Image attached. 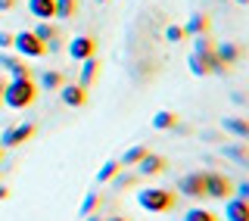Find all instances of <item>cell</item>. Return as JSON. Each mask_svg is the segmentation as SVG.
I'll use <instances>...</instances> for the list:
<instances>
[{"label": "cell", "instance_id": "6da1fadb", "mask_svg": "<svg viewBox=\"0 0 249 221\" xmlns=\"http://www.w3.org/2000/svg\"><path fill=\"white\" fill-rule=\"evenodd\" d=\"M35 100H37V84L31 78H6V84H3L6 109H28Z\"/></svg>", "mask_w": 249, "mask_h": 221}, {"label": "cell", "instance_id": "7a4b0ae2", "mask_svg": "<svg viewBox=\"0 0 249 221\" xmlns=\"http://www.w3.org/2000/svg\"><path fill=\"white\" fill-rule=\"evenodd\" d=\"M175 203H178L175 190H168V187H143V190H137V206L143 212H153V215L171 212Z\"/></svg>", "mask_w": 249, "mask_h": 221}, {"label": "cell", "instance_id": "3957f363", "mask_svg": "<svg viewBox=\"0 0 249 221\" xmlns=\"http://www.w3.org/2000/svg\"><path fill=\"white\" fill-rule=\"evenodd\" d=\"M187 69H190L196 78H206V75H224L228 72V66H221L215 56V50L212 53H193L190 50V56H187Z\"/></svg>", "mask_w": 249, "mask_h": 221}, {"label": "cell", "instance_id": "277c9868", "mask_svg": "<svg viewBox=\"0 0 249 221\" xmlns=\"http://www.w3.org/2000/svg\"><path fill=\"white\" fill-rule=\"evenodd\" d=\"M13 50H16V56H22V59H41L47 53V44L37 41L35 31H16L13 35Z\"/></svg>", "mask_w": 249, "mask_h": 221}, {"label": "cell", "instance_id": "5b68a950", "mask_svg": "<svg viewBox=\"0 0 249 221\" xmlns=\"http://www.w3.org/2000/svg\"><path fill=\"white\" fill-rule=\"evenodd\" d=\"M202 184H206V196L209 200H228L233 184L224 171H202Z\"/></svg>", "mask_w": 249, "mask_h": 221}, {"label": "cell", "instance_id": "8992f818", "mask_svg": "<svg viewBox=\"0 0 249 221\" xmlns=\"http://www.w3.org/2000/svg\"><path fill=\"white\" fill-rule=\"evenodd\" d=\"M178 193L187 200H206V184H202V171H187L178 178Z\"/></svg>", "mask_w": 249, "mask_h": 221}, {"label": "cell", "instance_id": "52a82bcc", "mask_svg": "<svg viewBox=\"0 0 249 221\" xmlns=\"http://www.w3.org/2000/svg\"><path fill=\"white\" fill-rule=\"evenodd\" d=\"M35 137V125L25 122V125H13V128H6L3 134H0V147L3 149H13V147H19V144H25V140Z\"/></svg>", "mask_w": 249, "mask_h": 221}, {"label": "cell", "instance_id": "ba28073f", "mask_svg": "<svg viewBox=\"0 0 249 221\" xmlns=\"http://www.w3.org/2000/svg\"><path fill=\"white\" fill-rule=\"evenodd\" d=\"M69 56H72L75 62H84V59H90V56H97V41H93L90 35H78L69 41Z\"/></svg>", "mask_w": 249, "mask_h": 221}, {"label": "cell", "instance_id": "9c48e42d", "mask_svg": "<svg viewBox=\"0 0 249 221\" xmlns=\"http://www.w3.org/2000/svg\"><path fill=\"white\" fill-rule=\"evenodd\" d=\"M59 97H62V103H66V106L81 109L84 103H88V88H81L78 81H66L59 88Z\"/></svg>", "mask_w": 249, "mask_h": 221}, {"label": "cell", "instance_id": "30bf717a", "mask_svg": "<svg viewBox=\"0 0 249 221\" xmlns=\"http://www.w3.org/2000/svg\"><path fill=\"white\" fill-rule=\"evenodd\" d=\"M0 69H3L6 75H13V78H31L28 62L22 56H16V53H0Z\"/></svg>", "mask_w": 249, "mask_h": 221}, {"label": "cell", "instance_id": "8fae6325", "mask_svg": "<svg viewBox=\"0 0 249 221\" xmlns=\"http://www.w3.org/2000/svg\"><path fill=\"white\" fill-rule=\"evenodd\" d=\"M215 56H218V62L221 66H233L240 56H243V47H240L237 41H221V44H215Z\"/></svg>", "mask_w": 249, "mask_h": 221}, {"label": "cell", "instance_id": "7c38bea8", "mask_svg": "<svg viewBox=\"0 0 249 221\" xmlns=\"http://www.w3.org/2000/svg\"><path fill=\"white\" fill-rule=\"evenodd\" d=\"M221 131L233 134L237 140H249V118H240V115H224V118H221Z\"/></svg>", "mask_w": 249, "mask_h": 221}, {"label": "cell", "instance_id": "4fadbf2b", "mask_svg": "<svg viewBox=\"0 0 249 221\" xmlns=\"http://www.w3.org/2000/svg\"><path fill=\"white\" fill-rule=\"evenodd\" d=\"M224 221H249V200L233 196L224 203Z\"/></svg>", "mask_w": 249, "mask_h": 221}, {"label": "cell", "instance_id": "5bb4252c", "mask_svg": "<svg viewBox=\"0 0 249 221\" xmlns=\"http://www.w3.org/2000/svg\"><path fill=\"white\" fill-rule=\"evenodd\" d=\"M165 165H168V162L162 159V156L146 153L143 159L137 162V175H150V178H153V175H162V171H165Z\"/></svg>", "mask_w": 249, "mask_h": 221}, {"label": "cell", "instance_id": "9a60e30c", "mask_svg": "<svg viewBox=\"0 0 249 221\" xmlns=\"http://www.w3.org/2000/svg\"><path fill=\"white\" fill-rule=\"evenodd\" d=\"M184 35H187V37L209 35V13H193L190 19L184 22Z\"/></svg>", "mask_w": 249, "mask_h": 221}, {"label": "cell", "instance_id": "2e32d148", "mask_svg": "<svg viewBox=\"0 0 249 221\" xmlns=\"http://www.w3.org/2000/svg\"><path fill=\"white\" fill-rule=\"evenodd\" d=\"M53 3H56V0H25L28 13L35 16L37 22H50L53 19Z\"/></svg>", "mask_w": 249, "mask_h": 221}, {"label": "cell", "instance_id": "e0dca14e", "mask_svg": "<svg viewBox=\"0 0 249 221\" xmlns=\"http://www.w3.org/2000/svg\"><path fill=\"white\" fill-rule=\"evenodd\" d=\"M100 75V59L97 56H90V59H84L81 62V72H78V84L81 88H88V84H93V78Z\"/></svg>", "mask_w": 249, "mask_h": 221}, {"label": "cell", "instance_id": "ac0fdd59", "mask_svg": "<svg viewBox=\"0 0 249 221\" xmlns=\"http://www.w3.org/2000/svg\"><path fill=\"white\" fill-rule=\"evenodd\" d=\"M221 156H224V159H231V162H237V165H249V149L243 144H224L221 147Z\"/></svg>", "mask_w": 249, "mask_h": 221}, {"label": "cell", "instance_id": "d6986e66", "mask_svg": "<svg viewBox=\"0 0 249 221\" xmlns=\"http://www.w3.org/2000/svg\"><path fill=\"white\" fill-rule=\"evenodd\" d=\"M153 128L156 131H171V128H178V115L171 112V109H159V112L153 115Z\"/></svg>", "mask_w": 249, "mask_h": 221}, {"label": "cell", "instance_id": "ffe728a7", "mask_svg": "<svg viewBox=\"0 0 249 221\" xmlns=\"http://www.w3.org/2000/svg\"><path fill=\"white\" fill-rule=\"evenodd\" d=\"M78 16V0H56L53 3V19H72Z\"/></svg>", "mask_w": 249, "mask_h": 221}, {"label": "cell", "instance_id": "44dd1931", "mask_svg": "<svg viewBox=\"0 0 249 221\" xmlns=\"http://www.w3.org/2000/svg\"><path fill=\"white\" fill-rule=\"evenodd\" d=\"M119 171H122V162L119 159H106L103 165H100V171H97V181H100V184H109Z\"/></svg>", "mask_w": 249, "mask_h": 221}, {"label": "cell", "instance_id": "7402d4cb", "mask_svg": "<svg viewBox=\"0 0 249 221\" xmlns=\"http://www.w3.org/2000/svg\"><path fill=\"white\" fill-rule=\"evenodd\" d=\"M62 84H66V78H62V72H56V69H47V72H41V88L44 91H59Z\"/></svg>", "mask_w": 249, "mask_h": 221}, {"label": "cell", "instance_id": "603a6c76", "mask_svg": "<svg viewBox=\"0 0 249 221\" xmlns=\"http://www.w3.org/2000/svg\"><path fill=\"white\" fill-rule=\"evenodd\" d=\"M146 153H150V149H146V147H140V144H137V147H131V149H124V156L119 159V162H122V168H128V165H137V162L143 159Z\"/></svg>", "mask_w": 249, "mask_h": 221}, {"label": "cell", "instance_id": "cb8c5ba5", "mask_svg": "<svg viewBox=\"0 0 249 221\" xmlns=\"http://www.w3.org/2000/svg\"><path fill=\"white\" fill-rule=\"evenodd\" d=\"M184 221H218V215L209 212V209H202V206H193V209L184 212Z\"/></svg>", "mask_w": 249, "mask_h": 221}, {"label": "cell", "instance_id": "d4e9b609", "mask_svg": "<svg viewBox=\"0 0 249 221\" xmlns=\"http://www.w3.org/2000/svg\"><path fill=\"white\" fill-rule=\"evenodd\" d=\"M35 37L44 41V44H50L53 37H59V31H56V25H50V22H41V25H35Z\"/></svg>", "mask_w": 249, "mask_h": 221}, {"label": "cell", "instance_id": "484cf974", "mask_svg": "<svg viewBox=\"0 0 249 221\" xmlns=\"http://www.w3.org/2000/svg\"><path fill=\"white\" fill-rule=\"evenodd\" d=\"M215 50V41L209 35H196L193 37V53H212Z\"/></svg>", "mask_w": 249, "mask_h": 221}, {"label": "cell", "instance_id": "4316f807", "mask_svg": "<svg viewBox=\"0 0 249 221\" xmlns=\"http://www.w3.org/2000/svg\"><path fill=\"white\" fill-rule=\"evenodd\" d=\"M97 206H100V196H97V193H88V196H84V203H81V215L97 212Z\"/></svg>", "mask_w": 249, "mask_h": 221}, {"label": "cell", "instance_id": "83f0119b", "mask_svg": "<svg viewBox=\"0 0 249 221\" xmlns=\"http://www.w3.org/2000/svg\"><path fill=\"white\" fill-rule=\"evenodd\" d=\"M184 25H168L165 28V41H171V44H178V41H184Z\"/></svg>", "mask_w": 249, "mask_h": 221}, {"label": "cell", "instance_id": "f1b7e54d", "mask_svg": "<svg viewBox=\"0 0 249 221\" xmlns=\"http://www.w3.org/2000/svg\"><path fill=\"white\" fill-rule=\"evenodd\" d=\"M112 181H115V184H119V187H122V190H124V187H131V184H137V175H122V171H119V175H115Z\"/></svg>", "mask_w": 249, "mask_h": 221}, {"label": "cell", "instance_id": "f546056e", "mask_svg": "<svg viewBox=\"0 0 249 221\" xmlns=\"http://www.w3.org/2000/svg\"><path fill=\"white\" fill-rule=\"evenodd\" d=\"M0 50H13V35L10 31H0Z\"/></svg>", "mask_w": 249, "mask_h": 221}, {"label": "cell", "instance_id": "4dcf8cb0", "mask_svg": "<svg viewBox=\"0 0 249 221\" xmlns=\"http://www.w3.org/2000/svg\"><path fill=\"white\" fill-rule=\"evenodd\" d=\"M237 196L240 200H249V181H240L237 184Z\"/></svg>", "mask_w": 249, "mask_h": 221}, {"label": "cell", "instance_id": "1f68e13d", "mask_svg": "<svg viewBox=\"0 0 249 221\" xmlns=\"http://www.w3.org/2000/svg\"><path fill=\"white\" fill-rule=\"evenodd\" d=\"M16 6V0H0V13H10Z\"/></svg>", "mask_w": 249, "mask_h": 221}, {"label": "cell", "instance_id": "d6a6232c", "mask_svg": "<svg viewBox=\"0 0 249 221\" xmlns=\"http://www.w3.org/2000/svg\"><path fill=\"white\" fill-rule=\"evenodd\" d=\"M3 84H6V75H0V106H3Z\"/></svg>", "mask_w": 249, "mask_h": 221}, {"label": "cell", "instance_id": "836d02e7", "mask_svg": "<svg viewBox=\"0 0 249 221\" xmlns=\"http://www.w3.org/2000/svg\"><path fill=\"white\" fill-rule=\"evenodd\" d=\"M84 218H88V221H103V218L97 215V212H90V215H84Z\"/></svg>", "mask_w": 249, "mask_h": 221}, {"label": "cell", "instance_id": "e575fe53", "mask_svg": "<svg viewBox=\"0 0 249 221\" xmlns=\"http://www.w3.org/2000/svg\"><path fill=\"white\" fill-rule=\"evenodd\" d=\"M6 196H10V190H6V187L0 184V200H6Z\"/></svg>", "mask_w": 249, "mask_h": 221}, {"label": "cell", "instance_id": "d590c367", "mask_svg": "<svg viewBox=\"0 0 249 221\" xmlns=\"http://www.w3.org/2000/svg\"><path fill=\"white\" fill-rule=\"evenodd\" d=\"M106 221H131V218H124V215H112V218H106Z\"/></svg>", "mask_w": 249, "mask_h": 221}, {"label": "cell", "instance_id": "8d00e7d4", "mask_svg": "<svg viewBox=\"0 0 249 221\" xmlns=\"http://www.w3.org/2000/svg\"><path fill=\"white\" fill-rule=\"evenodd\" d=\"M233 3H240V6H249V0H233Z\"/></svg>", "mask_w": 249, "mask_h": 221}, {"label": "cell", "instance_id": "74e56055", "mask_svg": "<svg viewBox=\"0 0 249 221\" xmlns=\"http://www.w3.org/2000/svg\"><path fill=\"white\" fill-rule=\"evenodd\" d=\"M3 153H6V149H3V147H0V162H3Z\"/></svg>", "mask_w": 249, "mask_h": 221}, {"label": "cell", "instance_id": "f35d334b", "mask_svg": "<svg viewBox=\"0 0 249 221\" xmlns=\"http://www.w3.org/2000/svg\"><path fill=\"white\" fill-rule=\"evenodd\" d=\"M97 3H109V0H97Z\"/></svg>", "mask_w": 249, "mask_h": 221}]
</instances>
